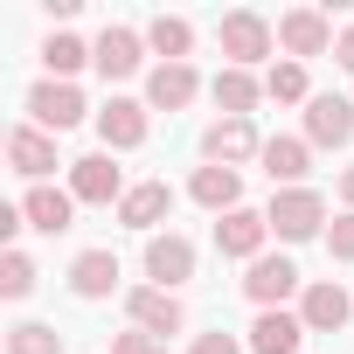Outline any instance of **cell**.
I'll list each match as a JSON object with an SVG mask.
<instances>
[{"label":"cell","mask_w":354,"mask_h":354,"mask_svg":"<svg viewBox=\"0 0 354 354\" xmlns=\"http://www.w3.org/2000/svg\"><path fill=\"white\" fill-rule=\"evenodd\" d=\"M70 292H77V299H111V292H118V257H111V250H84V257L70 264Z\"/></svg>","instance_id":"22"},{"label":"cell","mask_w":354,"mask_h":354,"mask_svg":"<svg viewBox=\"0 0 354 354\" xmlns=\"http://www.w3.org/2000/svg\"><path fill=\"white\" fill-rule=\"evenodd\" d=\"M70 195L77 202H125V174L111 167V153H84L70 167Z\"/></svg>","instance_id":"13"},{"label":"cell","mask_w":354,"mask_h":354,"mask_svg":"<svg viewBox=\"0 0 354 354\" xmlns=\"http://www.w3.org/2000/svg\"><path fill=\"white\" fill-rule=\"evenodd\" d=\"M333 63H340V70H354V21L340 28V42H333Z\"/></svg>","instance_id":"32"},{"label":"cell","mask_w":354,"mask_h":354,"mask_svg":"<svg viewBox=\"0 0 354 354\" xmlns=\"http://www.w3.org/2000/svg\"><path fill=\"white\" fill-rule=\"evenodd\" d=\"M8 167L28 174V181L42 188V174L56 167V139H49L42 125H15V132H8Z\"/></svg>","instance_id":"17"},{"label":"cell","mask_w":354,"mask_h":354,"mask_svg":"<svg viewBox=\"0 0 354 354\" xmlns=\"http://www.w3.org/2000/svg\"><path fill=\"white\" fill-rule=\"evenodd\" d=\"M209 97L223 104V118H250V104L264 97V84H257L250 70H223V77L209 84Z\"/></svg>","instance_id":"23"},{"label":"cell","mask_w":354,"mask_h":354,"mask_svg":"<svg viewBox=\"0 0 354 354\" xmlns=\"http://www.w3.org/2000/svg\"><path fill=\"white\" fill-rule=\"evenodd\" d=\"M167 216H174V188H167V181H139V188H125V202H118V223H125V230H146V236H160Z\"/></svg>","instance_id":"12"},{"label":"cell","mask_w":354,"mask_h":354,"mask_svg":"<svg viewBox=\"0 0 354 354\" xmlns=\"http://www.w3.org/2000/svg\"><path fill=\"white\" fill-rule=\"evenodd\" d=\"M264 236H271V223H264L257 209H230V216H216V250H223V257L257 264V257H264Z\"/></svg>","instance_id":"11"},{"label":"cell","mask_w":354,"mask_h":354,"mask_svg":"<svg viewBox=\"0 0 354 354\" xmlns=\"http://www.w3.org/2000/svg\"><path fill=\"white\" fill-rule=\"evenodd\" d=\"M111 354H167V340H153V333H139V326H132V333H118V340H111Z\"/></svg>","instance_id":"30"},{"label":"cell","mask_w":354,"mask_h":354,"mask_svg":"<svg viewBox=\"0 0 354 354\" xmlns=\"http://www.w3.org/2000/svg\"><path fill=\"white\" fill-rule=\"evenodd\" d=\"M35 292V264H28V250H8L0 257V299H28Z\"/></svg>","instance_id":"28"},{"label":"cell","mask_w":354,"mask_h":354,"mask_svg":"<svg viewBox=\"0 0 354 354\" xmlns=\"http://www.w3.org/2000/svg\"><path fill=\"white\" fill-rule=\"evenodd\" d=\"M188 354H243V347H236L230 333H195V347H188Z\"/></svg>","instance_id":"31"},{"label":"cell","mask_w":354,"mask_h":354,"mask_svg":"<svg viewBox=\"0 0 354 354\" xmlns=\"http://www.w3.org/2000/svg\"><path fill=\"white\" fill-rule=\"evenodd\" d=\"M91 63H97V77H104V84L139 77V63H146V35H139V28H104V35L91 42Z\"/></svg>","instance_id":"7"},{"label":"cell","mask_w":354,"mask_h":354,"mask_svg":"<svg viewBox=\"0 0 354 354\" xmlns=\"http://www.w3.org/2000/svg\"><path fill=\"white\" fill-rule=\"evenodd\" d=\"M202 153H209V167H243V160L264 153V139H257L250 118H216V125L202 132Z\"/></svg>","instance_id":"8"},{"label":"cell","mask_w":354,"mask_h":354,"mask_svg":"<svg viewBox=\"0 0 354 354\" xmlns=\"http://www.w3.org/2000/svg\"><path fill=\"white\" fill-rule=\"evenodd\" d=\"M97 139H104V153H132V146H146V104L111 97V104L97 111Z\"/></svg>","instance_id":"15"},{"label":"cell","mask_w":354,"mask_h":354,"mask_svg":"<svg viewBox=\"0 0 354 354\" xmlns=\"http://www.w3.org/2000/svg\"><path fill=\"white\" fill-rule=\"evenodd\" d=\"M21 216H28V230H42V236H63V230H70V216H77V195H70V188H28Z\"/></svg>","instance_id":"21"},{"label":"cell","mask_w":354,"mask_h":354,"mask_svg":"<svg viewBox=\"0 0 354 354\" xmlns=\"http://www.w3.org/2000/svg\"><path fill=\"white\" fill-rule=\"evenodd\" d=\"M146 278H153L160 292L188 285V278H195V243H188L181 230H160V236H146Z\"/></svg>","instance_id":"6"},{"label":"cell","mask_w":354,"mask_h":354,"mask_svg":"<svg viewBox=\"0 0 354 354\" xmlns=\"http://www.w3.org/2000/svg\"><path fill=\"white\" fill-rule=\"evenodd\" d=\"M195 91H202V77H195V63H153V77H146V111H188L195 104Z\"/></svg>","instance_id":"10"},{"label":"cell","mask_w":354,"mask_h":354,"mask_svg":"<svg viewBox=\"0 0 354 354\" xmlns=\"http://www.w3.org/2000/svg\"><path fill=\"white\" fill-rule=\"evenodd\" d=\"M299 319H306V333H340V326L354 319V299H347L340 285H306Z\"/></svg>","instance_id":"18"},{"label":"cell","mask_w":354,"mask_h":354,"mask_svg":"<svg viewBox=\"0 0 354 354\" xmlns=\"http://www.w3.org/2000/svg\"><path fill=\"white\" fill-rule=\"evenodd\" d=\"M8 354H63V333L42 326V319H21V326L8 333Z\"/></svg>","instance_id":"27"},{"label":"cell","mask_w":354,"mask_h":354,"mask_svg":"<svg viewBox=\"0 0 354 354\" xmlns=\"http://www.w3.org/2000/svg\"><path fill=\"white\" fill-rule=\"evenodd\" d=\"M292 292H299V264H292V257H257L250 278H243V299H250L257 313H278Z\"/></svg>","instance_id":"9"},{"label":"cell","mask_w":354,"mask_h":354,"mask_svg":"<svg viewBox=\"0 0 354 354\" xmlns=\"http://www.w3.org/2000/svg\"><path fill=\"white\" fill-rule=\"evenodd\" d=\"M264 223H271V236L306 243V236H326V202H319V188H278Z\"/></svg>","instance_id":"1"},{"label":"cell","mask_w":354,"mask_h":354,"mask_svg":"<svg viewBox=\"0 0 354 354\" xmlns=\"http://www.w3.org/2000/svg\"><path fill=\"white\" fill-rule=\"evenodd\" d=\"M146 49H153L160 63H188V49H195V28H188L181 15H160V21L146 28Z\"/></svg>","instance_id":"24"},{"label":"cell","mask_w":354,"mask_h":354,"mask_svg":"<svg viewBox=\"0 0 354 354\" xmlns=\"http://www.w3.org/2000/svg\"><path fill=\"white\" fill-rule=\"evenodd\" d=\"M216 42H223V56H230V70H250V63H264V56H271V42H278V28H271L264 15H250V8H236V15H223V28H216Z\"/></svg>","instance_id":"2"},{"label":"cell","mask_w":354,"mask_h":354,"mask_svg":"<svg viewBox=\"0 0 354 354\" xmlns=\"http://www.w3.org/2000/svg\"><path fill=\"white\" fill-rule=\"evenodd\" d=\"M278 49H285V63L326 56V49H333V21H326L319 8H292V15H278Z\"/></svg>","instance_id":"4"},{"label":"cell","mask_w":354,"mask_h":354,"mask_svg":"<svg viewBox=\"0 0 354 354\" xmlns=\"http://www.w3.org/2000/svg\"><path fill=\"white\" fill-rule=\"evenodd\" d=\"M326 250H333L340 264H354V209H340V216L326 223Z\"/></svg>","instance_id":"29"},{"label":"cell","mask_w":354,"mask_h":354,"mask_svg":"<svg viewBox=\"0 0 354 354\" xmlns=\"http://www.w3.org/2000/svg\"><path fill=\"white\" fill-rule=\"evenodd\" d=\"M306 347V319L299 313H257V326H250V354H299Z\"/></svg>","instance_id":"19"},{"label":"cell","mask_w":354,"mask_h":354,"mask_svg":"<svg viewBox=\"0 0 354 354\" xmlns=\"http://www.w3.org/2000/svg\"><path fill=\"white\" fill-rule=\"evenodd\" d=\"M340 202H347V209H354V167H347V174H340Z\"/></svg>","instance_id":"33"},{"label":"cell","mask_w":354,"mask_h":354,"mask_svg":"<svg viewBox=\"0 0 354 354\" xmlns=\"http://www.w3.org/2000/svg\"><path fill=\"white\" fill-rule=\"evenodd\" d=\"M84 91L77 84H56V77H42L35 91H28V118L42 125V132H70V125H84Z\"/></svg>","instance_id":"5"},{"label":"cell","mask_w":354,"mask_h":354,"mask_svg":"<svg viewBox=\"0 0 354 354\" xmlns=\"http://www.w3.org/2000/svg\"><path fill=\"white\" fill-rule=\"evenodd\" d=\"M125 313H132V326L153 333V340H167V333L188 326V306L174 299V292H160V285H132V292H125Z\"/></svg>","instance_id":"3"},{"label":"cell","mask_w":354,"mask_h":354,"mask_svg":"<svg viewBox=\"0 0 354 354\" xmlns=\"http://www.w3.org/2000/svg\"><path fill=\"white\" fill-rule=\"evenodd\" d=\"M188 195H195L202 209L230 216V209H243V174H236V167H195V181H188Z\"/></svg>","instance_id":"20"},{"label":"cell","mask_w":354,"mask_h":354,"mask_svg":"<svg viewBox=\"0 0 354 354\" xmlns=\"http://www.w3.org/2000/svg\"><path fill=\"white\" fill-rule=\"evenodd\" d=\"M264 97H278V104H313V91H306V63H271Z\"/></svg>","instance_id":"26"},{"label":"cell","mask_w":354,"mask_h":354,"mask_svg":"<svg viewBox=\"0 0 354 354\" xmlns=\"http://www.w3.org/2000/svg\"><path fill=\"white\" fill-rule=\"evenodd\" d=\"M42 63H49V77H56V84H70V77L91 63V49H84L77 35H49V42H42Z\"/></svg>","instance_id":"25"},{"label":"cell","mask_w":354,"mask_h":354,"mask_svg":"<svg viewBox=\"0 0 354 354\" xmlns=\"http://www.w3.org/2000/svg\"><path fill=\"white\" fill-rule=\"evenodd\" d=\"M347 139H354V104L333 97V91L313 97L306 104V146H347Z\"/></svg>","instance_id":"16"},{"label":"cell","mask_w":354,"mask_h":354,"mask_svg":"<svg viewBox=\"0 0 354 354\" xmlns=\"http://www.w3.org/2000/svg\"><path fill=\"white\" fill-rule=\"evenodd\" d=\"M264 174H271V188H306V174H313V146L306 139H292V132H278V139H264Z\"/></svg>","instance_id":"14"}]
</instances>
